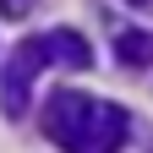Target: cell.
<instances>
[{"instance_id":"5b68a950","label":"cell","mask_w":153,"mask_h":153,"mask_svg":"<svg viewBox=\"0 0 153 153\" xmlns=\"http://www.w3.org/2000/svg\"><path fill=\"white\" fill-rule=\"evenodd\" d=\"M115 60L120 66H148L153 60V33H120L115 38Z\"/></svg>"},{"instance_id":"277c9868","label":"cell","mask_w":153,"mask_h":153,"mask_svg":"<svg viewBox=\"0 0 153 153\" xmlns=\"http://www.w3.org/2000/svg\"><path fill=\"white\" fill-rule=\"evenodd\" d=\"M49 55H55L60 66H88V60H93V49H88L82 33H49Z\"/></svg>"},{"instance_id":"8992f818","label":"cell","mask_w":153,"mask_h":153,"mask_svg":"<svg viewBox=\"0 0 153 153\" xmlns=\"http://www.w3.org/2000/svg\"><path fill=\"white\" fill-rule=\"evenodd\" d=\"M0 11H6V16H22V11H27V0H0Z\"/></svg>"},{"instance_id":"7a4b0ae2","label":"cell","mask_w":153,"mask_h":153,"mask_svg":"<svg viewBox=\"0 0 153 153\" xmlns=\"http://www.w3.org/2000/svg\"><path fill=\"white\" fill-rule=\"evenodd\" d=\"M49 60H55L49 38H22V44L11 49V66H6V115H11V120L27 109V88H33V76L44 71Z\"/></svg>"},{"instance_id":"6da1fadb","label":"cell","mask_w":153,"mask_h":153,"mask_svg":"<svg viewBox=\"0 0 153 153\" xmlns=\"http://www.w3.org/2000/svg\"><path fill=\"white\" fill-rule=\"evenodd\" d=\"M93 120H99V99H88V93L60 88V93L44 99V131H49V142H60L66 153H82Z\"/></svg>"},{"instance_id":"3957f363","label":"cell","mask_w":153,"mask_h":153,"mask_svg":"<svg viewBox=\"0 0 153 153\" xmlns=\"http://www.w3.org/2000/svg\"><path fill=\"white\" fill-rule=\"evenodd\" d=\"M126 131H131L126 109H120V104H109V99H99V120H93L82 153H120V148H126Z\"/></svg>"}]
</instances>
